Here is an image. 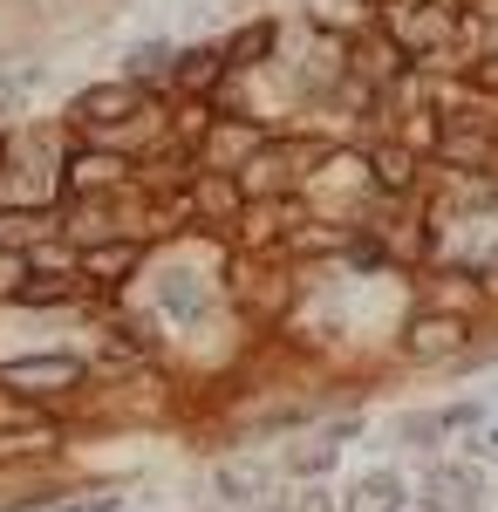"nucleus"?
<instances>
[{
  "instance_id": "3",
  "label": "nucleus",
  "mask_w": 498,
  "mask_h": 512,
  "mask_svg": "<svg viewBox=\"0 0 498 512\" xmlns=\"http://www.w3.org/2000/svg\"><path fill=\"white\" fill-rule=\"evenodd\" d=\"M82 362H69V355H55V362H7L0 369V383H76Z\"/></svg>"
},
{
  "instance_id": "6",
  "label": "nucleus",
  "mask_w": 498,
  "mask_h": 512,
  "mask_svg": "<svg viewBox=\"0 0 498 512\" xmlns=\"http://www.w3.org/2000/svg\"><path fill=\"white\" fill-rule=\"evenodd\" d=\"M178 55H171V41H137L130 48V82H151V76H164Z\"/></svg>"
},
{
  "instance_id": "2",
  "label": "nucleus",
  "mask_w": 498,
  "mask_h": 512,
  "mask_svg": "<svg viewBox=\"0 0 498 512\" xmlns=\"http://www.w3.org/2000/svg\"><path fill=\"white\" fill-rule=\"evenodd\" d=\"M123 110H137V82H110V89L76 96V117L82 123H123Z\"/></svg>"
},
{
  "instance_id": "4",
  "label": "nucleus",
  "mask_w": 498,
  "mask_h": 512,
  "mask_svg": "<svg viewBox=\"0 0 498 512\" xmlns=\"http://www.w3.org/2000/svg\"><path fill=\"white\" fill-rule=\"evenodd\" d=\"M157 294H164V308H171V315H185V321L205 308V287H198L192 274H164V287H157Z\"/></svg>"
},
{
  "instance_id": "9",
  "label": "nucleus",
  "mask_w": 498,
  "mask_h": 512,
  "mask_svg": "<svg viewBox=\"0 0 498 512\" xmlns=\"http://www.w3.org/2000/svg\"><path fill=\"white\" fill-rule=\"evenodd\" d=\"M451 335H458L451 321H423V328H417V349H451Z\"/></svg>"
},
{
  "instance_id": "1",
  "label": "nucleus",
  "mask_w": 498,
  "mask_h": 512,
  "mask_svg": "<svg viewBox=\"0 0 498 512\" xmlns=\"http://www.w3.org/2000/svg\"><path fill=\"white\" fill-rule=\"evenodd\" d=\"M478 492H485V485H478V472H471V465H437V472H430V485H423L430 512H471V506H478Z\"/></svg>"
},
{
  "instance_id": "10",
  "label": "nucleus",
  "mask_w": 498,
  "mask_h": 512,
  "mask_svg": "<svg viewBox=\"0 0 498 512\" xmlns=\"http://www.w3.org/2000/svg\"><path fill=\"white\" fill-rule=\"evenodd\" d=\"M226 55H212V48H198V55H185V82H205L212 69H219Z\"/></svg>"
},
{
  "instance_id": "8",
  "label": "nucleus",
  "mask_w": 498,
  "mask_h": 512,
  "mask_svg": "<svg viewBox=\"0 0 498 512\" xmlns=\"http://www.w3.org/2000/svg\"><path fill=\"white\" fill-rule=\"evenodd\" d=\"M362 499H369L376 512H389V506H396V478H389V472H376L369 485H362Z\"/></svg>"
},
{
  "instance_id": "11",
  "label": "nucleus",
  "mask_w": 498,
  "mask_h": 512,
  "mask_svg": "<svg viewBox=\"0 0 498 512\" xmlns=\"http://www.w3.org/2000/svg\"><path fill=\"white\" fill-rule=\"evenodd\" d=\"M492 444H498V437H492Z\"/></svg>"
},
{
  "instance_id": "5",
  "label": "nucleus",
  "mask_w": 498,
  "mask_h": 512,
  "mask_svg": "<svg viewBox=\"0 0 498 512\" xmlns=\"http://www.w3.org/2000/svg\"><path fill=\"white\" fill-rule=\"evenodd\" d=\"M267 48H273V21H253V28H239V35H232L226 62H232V69H246V62H260Z\"/></svg>"
},
{
  "instance_id": "7",
  "label": "nucleus",
  "mask_w": 498,
  "mask_h": 512,
  "mask_svg": "<svg viewBox=\"0 0 498 512\" xmlns=\"http://www.w3.org/2000/svg\"><path fill=\"white\" fill-rule=\"evenodd\" d=\"M130 260H137L130 246H110V253H89V274H96V280H116V274H130Z\"/></svg>"
}]
</instances>
